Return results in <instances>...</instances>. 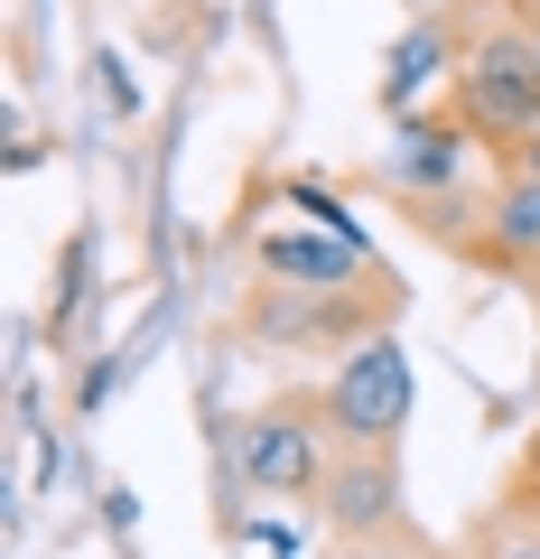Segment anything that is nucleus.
<instances>
[{
  "label": "nucleus",
  "instance_id": "nucleus-4",
  "mask_svg": "<svg viewBox=\"0 0 540 559\" xmlns=\"http://www.w3.org/2000/svg\"><path fill=\"white\" fill-rule=\"evenodd\" d=\"M317 503H326V522H336V532H392V513H400L392 448H345V457L326 466Z\"/></svg>",
  "mask_w": 540,
  "mask_h": 559
},
{
  "label": "nucleus",
  "instance_id": "nucleus-6",
  "mask_svg": "<svg viewBox=\"0 0 540 559\" xmlns=\"http://www.w3.org/2000/svg\"><path fill=\"white\" fill-rule=\"evenodd\" d=\"M457 57H466V47H457V28H447V20H410V28L392 38V66H382V103L410 112L439 75H457Z\"/></svg>",
  "mask_w": 540,
  "mask_h": 559
},
{
  "label": "nucleus",
  "instance_id": "nucleus-1",
  "mask_svg": "<svg viewBox=\"0 0 540 559\" xmlns=\"http://www.w3.org/2000/svg\"><path fill=\"white\" fill-rule=\"evenodd\" d=\"M457 121L494 150H513L521 131H540V47L531 28L513 20H484L457 57Z\"/></svg>",
  "mask_w": 540,
  "mask_h": 559
},
{
  "label": "nucleus",
  "instance_id": "nucleus-8",
  "mask_svg": "<svg viewBox=\"0 0 540 559\" xmlns=\"http://www.w3.org/2000/svg\"><path fill=\"white\" fill-rule=\"evenodd\" d=\"M457 559H540V513H521V503H513V513H494Z\"/></svg>",
  "mask_w": 540,
  "mask_h": 559
},
{
  "label": "nucleus",
  "instance_id": "nucleus-7",
  "mask_svg": "<svg viewBox=\"0 0 540 559\" xmlns=\"http://www.w3.org/2000/svg\"><path fill=\"white\" fill-rule=\"evenodd\" d=\"M476 261H521V271L540 261V178L503 168V187L484 197V242H476Z\"/></svg>",
  "mask_w": 540,
  "mask_h": 559
},
{
  "label": "nucleus",
  "instance_id": "nucleus-14",
  "mask_svg": "<svg viewBox=\"0 0 540 559\" xmlns=\"http://www.w3.org/2000/svg\"><path fill=\"white\" fill-rule=\"evenodd\" d=\"M531 47H540V20H531Z\"/></svg>",
  "mask_w": 540,
  "mask_h": 559
},
{
  "label": "nucleus",
  "instance_id": "nucleus-2",
  "mask_svg": "<svg viewBox=\"0 0 540 559\" xmlns=\"http://www.w3.org/2000/svg\"><path fill=\"white\" fill-rule=\"evenodd\" d=\"M336 419H326V401H271V411H252L233 429V476L252 485V495H317L326 466H336Z\"/></svg>",
  "mask_w": 540,
  "mask_h": 559
},
{
  "label": "nucleus",
  "instance_id": "nucleus-5",
  "mask_svg": "<svg viewBox=\"0 0 540 559\" xmlns=\"http://www.w3.org/2000/svg\"><path fill=\"white\" fill-rule=\"evenodd\" d=\"M363 261L373 252H355L345 234H289V224L261 234V280H271V289H355Z\"/></svg>",
  "mask_w": 540,
  "mask_h": 559
},
{
  "label": "nucleus",
  "instance_id": "nucleus-9",
  "mask_svg": "<svg viewBox=\"0 0 540 559\" xmlns=\"http://www.w3.org/2000/svg\"><path fill=\"white\" fill-rule=\"evenodd\" d=\"M242 540H252V550H271V559H299V550H308V532H299V522H271V513H252V522H242Z\"/></svg>",
  "mask_w": 540,
  "mask_h": 559
},
{
  "label": "nucleus",
  "instance_id": "nucleus-12",
  "mask_svg": "<svg viewBox=\"0 0 540 559\" xmlns=\"http://www.w3.org/2000/svg\"><path fill=\"white\" fill-rule=\"evenodd\" d=\"M410 20H447V0H410Z\"/></svg>",
  "mask_w": 540,
  "mask_h": 559
},
{
  "label": "nucleus",
  "instance_id": "nucleus-13",
  "mask_svg": "<svg viewBox=\"0 0 540 559\" xmlns=\"http://www.w3.org/2000/svg\"><path fill=\"white\" fill-rule=\"evenodd\" d=\"M531 299H540V261H531Z\"/></svg>",
  "mask_w": 540,
  "mask_h": 559
},
{
  "label": "nucleus",
  "instance_id": "nucleus-3",
  "mask_svg": "<svg viewBox=\"0 0 540 559\" xmlns=\"http://www.w3.org/2000/svg\"><path fill=\"white\" fill-rule=\"evenodd\" d=\"M317 401L336 419V448H400V429H410V355L392 336H355Z\"/></svg>",
  "mask_w": 540,
  "mask_h": 559
},
{
  "label": "nucleus",
  "instance_id": "nucleus-11",
  "mask_svg": "<svg viewBox=\"0 0 540 559\" xmlns=\"http://www.w3.org/2000/svg\"><path fill=\"white\" fill-rule=\"evenodd\" d=\"M503 168H521V178H540V131H521L513 150H503Z\"/></svg>",
  "mask_w": 540,
  "mask_h": 559
},
{
  "label": "nucleus",
  "instance_id": "nucleus-10",
  "mask_svg": "<svg viewBox=\"0 0 540 559\" xmlns=\"http://www.w3.org/2000/svg\"><path fill=\"white\" fill-rule=\"evenodd\" d=\"M94 75H103V103H112V112H141V84H131V66H121L112 47H94Z\"/></svg>",
  "mask_w": 540,
  "mask_h": 559
}]
</instances>
